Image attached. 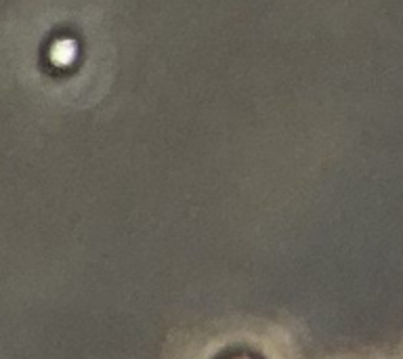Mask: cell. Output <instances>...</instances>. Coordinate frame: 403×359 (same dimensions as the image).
Here are the masks:
<instances>
[{
  "label": "cell",
  "mask_w": 403,
  "mask_h": 359,
  "mask_svg": "<svg viewBox=\"0 0 403 359\" xmlns=\"http://www.w3.org/2000/svg\"><path fill=\"white\" fill-rule=\"evenodd\" d=\"M210 359H269L264 353H260L254 346L248 344H229L221 351H216Z\"/></svg>",
  "instance_id": "obj_1"
}]
</instances>
